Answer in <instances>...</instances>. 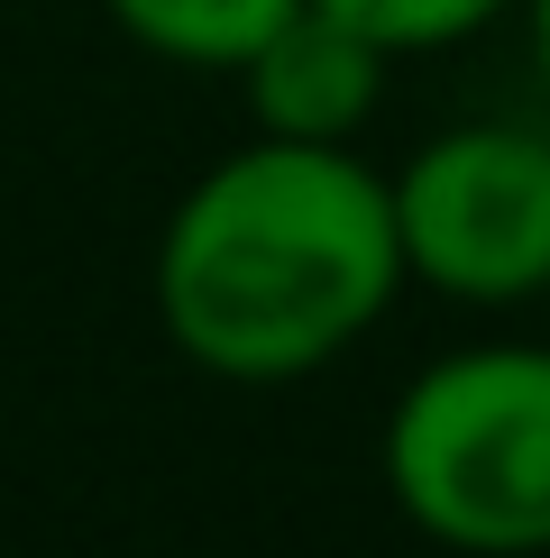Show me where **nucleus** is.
Segmentation results:
<instances>
[{"instance_id": "obj_7", "label": "nucleus", "mask_w": 550, "mask_h": 558, "mask_svg": "<svg viewBox=\"0 0 550 558\" xmlns=\"http://www.w3.org/2000/svg\"><path fill=\"white\" fill-rule=\"evenodd\" d=\"M514 19H523V56H533V83H541V101H550V0H514Z\"/></svg>"}, {"instance_id": "obj_6", "label": "nucleus", "mask_w": 550, "mask_h": 558, "mask_svg": "<svg viewBox=\"0 0 550 558\" xmlns=\"http://www.w3.org/2000/svg\"><path fill=\"white\" fill-rule=\"evenodd\" d=\"M331 19H349L367 46H385V56H441V46H468L487 37L495 19H514V0H321Z\"/></svg>"}, {"instance_id": "obj_2", "label": "nucleus", "mask_w": 550, "mask_h": 558, "mask_svg": "<svg viewBox=\"0 0 550 558\" xmlns=\"http://www.w3.org/2000/svg\"><path fill=\"white\" fill-rule=\"evenodd\" d=\"M376 476L450 558H550V339H477L385 403Z\"/></svg>"}, {"instance_id": "obj_5", "label": "nucleus", "mask_w": 550, "mask_h": 558, "mask_svg": "<svg viewBox=\"0 0 550 558\" xmlns=\"http://www.w3.org/2000/svg\"><path fill=\"white\" fill-rule=\"evenodd\" d=\"M294 0H101V19L120 28L138 56L183 64V74H239Z\"/></svg>"}, {"instance_id": "obj_1", "label": "nucleus", "mask_w": 550, "mask_h": 558, "mask_svg": "<svg viewBox=\"0 0 550 558\" xmlns=\"http://www.w3.org/2000/svg\"><path fill=\"white\" fill-rule=\"evenodd\" d=\"M404 247L358 147L248 137L202 166L156 229L147 302L183 366L220 385H303L395 312Z\"/></svg>"}, {"instance_id": "obj_4", "label": "nucleus", "mask_w": 550, "mask_h": 558, "mask_svg": "<svg viewBox=\"0 0 550 558\" xmlns=\"http://www.w3.org/2000/svg\"><path fill=\"white\" fill-rule=\"evenodd\" d=\"M395 56L367 46L349 19H331L321 0H294L275 28L248 46L239 92L258 137H294V147H358V129L376 120Z\"/></svg>"}, {"instance_id": "obj_3", "label": "nucleus", "mask_w": 550, "mask_h": 558, "mask_svg": "<svg viewBox=\"0 0 550 558\" xmlns=\"http://www.w3.org/2000/svg\"><path fill=\"white\" fill-rule=\"evenodd\" d=\"M404 284L468 312H514L550 293V129L458 120L385 174Z\"/></svg>"}]
</instances>
